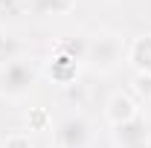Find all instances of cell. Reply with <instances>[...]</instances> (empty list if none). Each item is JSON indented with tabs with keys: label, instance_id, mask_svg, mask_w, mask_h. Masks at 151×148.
Wrapping results in <instances>:
<instances>
[{
	"label": "cell",
	"instance_id": "cell-9",
	"mask_svg": "<svg viewBox=\"0 0 151 148\" xmlns=\"http://www.w3.org/2000/svg\"><path fill=\"white\" fill-rule=\"evenodd\" d=\"M3 52H6V38L0 35V58H3Z\"/></svg>",
	"mask_w": 151,
	"mask_h": 148
},
{
	"label": "cell",
	"instance_id": "cell-5",
	"mask_svg": "<svg viewBox=\"0 0 151 148\" xmlns=\"http://www.w3.org/2000/svg\"><path fill=\"white\" fill-rule=\"evenodd\" d=\"M128 61L139 75H151V35H139L128 50Z\"/></svg>",
	"mask_w": 151,
	"mask_h": 148
},
{
	"label": "cell",
	"instance_id": "cell-10",
	"mask_svg": "<svg viewBox=\"0 0 151 148\" xmlns=\"http://www.w3.org/2000/svg\"><path fill=\"white\" fill-rule=\"evenodd\" d=\"M134 148H151V139H145V142H139V145H134Z\"/></svg>",
	"mask_w": 151,
	"mask_h": 148
},
{
	"label": "cell",
	"instance_id": "cell-4",
	"mask_svg": "<svg viewBox=\"0 0 151 148\" xmlns=\"http://www.w3.org/2000/svg\"><path fill=\"white\" fill-rule=\"evenodd\" d=\"M145 139H151V122L142 113L128 119V122L113 125V142H116V148H134L139 142H145Z\"/></svg>",
	"mask_w": 151,
	"mask_h": 148
},
{
	"label": "cell",
	"instance_id": "cell-8",
	"mask_svg": "<svg viewBox=\"0 0 151 148\" xmlns=\"http://www.w3.org/2000/svg\"><path fill=\"white\" fill-rule=\"evenodd\" d=\"M3 148H35V145H32V139L26 134H12V137L3 139Z\"/></svg>",
	"mask_w": 151,
	"mask_h": 148
},
{
	"label": "cell",
	"instance_id": "cell-2",
	"mask_svg": "<svg viewBox=\"0 0 151 148\" xmlns=\"http://www.w3.org/2000/svg\"><path fill=\"white\" fill-rule=\"evenodd\" d=\"M125 55V44L122 38L113 35V32H99V35L87 38V47H84V61L87 67L96 73H111L116 70V64Z\"/></svg>",
	"mask_w": 151,
	"mask_h": 148
},
{
	"label": "cell",
	"instance_id": "cell-7",
	"mask_svg": "<svg viewBox=\"0 0 151 148\" xmlns=\"http://www.w3.org/2000/svg\"><path fill=\"white\" fill-rule=\"evenodd\" d=\"M76 0H29L35 15H67Z\"/></svg>",
	"mask_w": 151,
	"mask_h": 148
},
{
	"label": "cell",
	"instance_id": "cell-3",
	"mask_svg": "<svg viewBox=\"0 0 151 148\" xmlns=\"http://www.w3.org/2000/svg\"><path fill=\"white\" fill-rule=\"evenodd\" d=\"M90 122L81 113H70L58 122L55 128V145L58 148H87L90 145Z\"/></svg>",
	"mask_w": 151,
	"mask_h": 148
},
{
	"label": "cell",
	"instance_id": "cell-6",
	"mask_svg": "<svg viewBox=\"0 0 151 148\" xmlns=\"http://www.w3.org/2000/svg\"><path fill=\"white\" fill-rule=\"evenodd\" d=\"M108 116H111L113 125H119V122H128V119H134V116H139V111H137L134 99L116 93V96H111V102H108Z\"/></svg>",
	"mask_w": 151,
	"mask_h": 148
},
{
	"label": "cell",
	"instance_id": "cell-1",
	"mask_svg": "<svg viewBox=\"0 0 151 148\" xmlns=\"http://www.w3.org/2000/svg\"><path fill=\"white\" fill-rule=\"evenodd\" d=\"M38 84V67L29 58H15L0 67V96L3 99H26Z\"/></svg>",
	"mask_w": 151,
	"mask_h": 148
}]
</instances>
